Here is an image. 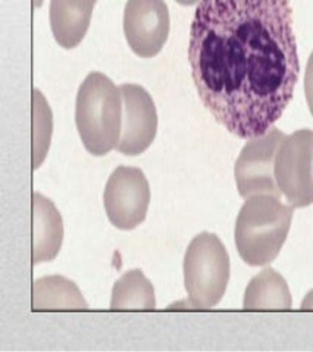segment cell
<instances>
[{
    "label": "cell",
    "mask_w": 313,
    "mask_h": 352,
    "mask_svg": "<svg viewBox=\"0 0 313 352\" xmlns=\"http://www.w3.org/2000/svg\"><path fill=\"white\" fill-rule=\"evenodd\" d=\"M189 60L213 118L240 139L264 136L290 105L299 80L290 0H200Z\"/></svg>",
    "instance_id": "1"
},
{
    "label": "cell",
    "mask_w": 313,
    "mask_h": 352,
    "mask_svg": "<svg viewBox=\"0 0 313 352\" xmlns=\"http://www.w3.org/2000/svg\"><path fill=\"white\" fill-rule=\"evenodd\" d=\"M294 206L278 196L259 193L248 196L235 221V246L250 267H265L277 260L293 220Z\"/></svg>",
    "instance_id": "2"
},
{
    "label": "cell",
    "mask_w": 313,
    "mask_h": 352,
    "mask_svg": "<svg viewBox=\"0 0 313 352\" xmlns=\"http://www.w3.org/2000/svg\"><path fill=\"white\" fill-rule=\"evenodd\" d=\"M76 122L81 142L91 155L103 157L117 148L122 129V96L102 72H91L81 82Z\"/></svg>",
    "instance_id": "3"
},
{
    "label": "cell",
    "mask_w": 313,
    "mask_h": 352,
    "mask_svg": "<svg viewBox=\"0 0 313 352\" xmlns=\"http://www.w3.org/2000/svg\"><path fill=\"white\" fill-rule=\"evenodd\" d=\"M231 276L227 248L213 233L194 236L184 256V286L194 309L216 307L225 295Z\"/></svg>",
    "instance_id": "4"
},
{
    "label": "cell",
    "mask_w": 313,
    "mask_h": 352,
    "mask_svg": "<svg viewBox=\"0 0 313 352\" xmlns=\"http://www.w3.org/2000/svg\"><path fill=\"white\" fill-rule=\"evenodd\" d=\"M278 189L294 208L313 204V130L301 129L279 143L275 157Z\"/></svg>",
    "instance_id": "5"
},
{
    "label": "cell",
    "mask_w": 313,
    "mask_h": 352,
    "mask_svg": "<svg viewBox=\"0 0 313 352\" xmlns=\"http://www.w3.org/2000/svg\"><path fill=\"white\" fill-rule=\"evenodd\" d=\"M104 211L119 230H132L148 215L150 204L149 182L141 170L121 165L115 170L103 193Z\"/></svg>",
    "instance_id": "6"
},
{
    "label": "cell",
    "mask_w": 313,
    "mask_h": 352,
    "mask_svg": "<svg viewBox=\"0 0 313 352\" xmlns=\"http://www.w3.org/2000/svg\"><path fill=\"white\" fill-rule=\"evenodd\" d=\"M286 134L273 127L264 136L248 139L235 162L234 175L237 189L242 198L268 193L281 198V190L275 180V157L279 143Z\"/></svg>",
    "instance_id": "7"
},
{
    "label": "cell",
    "mask_w": 313,
    "mask_h": 352,
    "mask_svg": "<svg viewBox=\"0 0 313 352\" xmlns=\"http://www.w3.org/2000/svg\"><path fill=\"white\" fill-rule=\"evenodd\" d=\"M124 33L140 58L159 54L170 36V10L163 0H128L124 10Z\"/></svg>",
    "instance_id": "8"
},
{
    "label": "cell",
    "mask_w": 313,
    "mask_h": 352,
    "mask_svg": "<svg viewBox=\"0 0 313 352\" xmlns=\"http://www.w3.org/2000/svg\"><path fill=\"white\" fill-rule=\"evenodd\" d=\"M122 129L117 149L128 157L148 151L158 131V112L152 96L137 85H122Z\"/></svg>",
    "instance_id": "9"
},
{
    "label": "cell",
    "mask_w": 313,
    "mask_h": 352,
    "mask_svg": "<svg viewBox=\"0 0 313 352\" xmlns=\"http://www.w3.org/2000/svg\"><path fill=\"white\" fill-rule=\"evenodd\" d=\"M64 241V221L55 206L41 193L33 195V265L50 263L58 256Z\"/></svg>",
    "instance_id": "10"
},
{
    "label": "cell",
    "mask_w": 313,
    "mask_h": 352,
    "mask_svg": "<svg viewBox=\"0 0 313 352\" xmlns=\"http://www.w3.org/2000/svg\"><path fill=\"white\" fill-rule=\"evenodd\" d=\"M97 0H50V27L58 45L77 47L84 38Z\"/></svg>",
    "instance_id": "11"
},
{
    "label": "cell",
    "mask_w": 313,
    "mask_h": 352,
    "mask_svg": "<svg viewBox=\"0 0 313 352\" xmlns=\"http://www.w3.org/2000/svg\"><path fill=\"white\" fill-rule=\"evenodd\" d=\"M291 305L293 299L286 278L274 268H264L247 285L243 301V308L247 311H259V309L286 311L291 309Z\"/></svg>",
    "instance_id": "12"
},
{
    "label": "cell",
    "mask_w": 313,
    "mask_h": 352,
    "mask_svg": "<svg viewBox=\"0 0 313 352\" xmlns=\"http://www.w3.org/2000/svg\"><path fill=\"white\" fill-rule=\"evenodd\" d=\"M87 308L78 286L64 276L40 277L33 285V311Z\"/></svg>",
    "instance_id": "13"
},
{
    "label": "cell",
    "mask_w": 313,
    "mask_h": 352,
    "mask_svg": "<svg viewBox=\"0 0 313 352\" xmlns=\"http://www.w3.org/2000/svg\"><path fill=\"white\" fill-rule=\"evenodd\" d=\"M156 308L153 285L146 278L141 270H130L124 273L112 289V311L127 309H143L152 311Z\"/></svg>",
    "instance_id": "14"
},
{
    "label": "cell",
    "mask_w": 313,
    "mask_h": 352,
    "mask_svg": "<svg viewBox=\"0 0 313 352\" xmlns=\"http://www.w3.org/2000/svg\"><path fill=\"white\" fill-rule=\"evenodd\" d=\"M54 117L47 100L40 90L33 91V170H37L47 157Z\"/></svg>",
    "instance_id": "15"
},
{
    "label": "cell",
    "mask_w": 313,
    "mask_h": 352,
    "mask_svg": "<svg viewBox=\"0 0 313 352\" xmlns=\"http://www.w3.org/2000/svg\"><path fill=\"white\" fill-rule=\"evenodd\" d=\"M305 95L309 111L313 117V52L308 59V65L305 71Z\"/></svg>",
    "instance_id": "16"
},
{
    "label": "cell",
    "mask_w": 313,
    "mask_h": 352,
    "mask_svg": "<svg viewBox=\"0 0 313 352\" xmlns=\"http://www.w3.org/2000/svg\"><path fill=\"white\" fill-rule=\"evenodd\" d=\"M300 308L303 309V311H309V309H313V289L308 292V295L305 296L303 302H301Z\"/></svg>",
    "instance_id": "17"
},
{
    "label": "cell",
    "mask_w": 313,
    "mask_h": 352,
    "mask_svg": "<svg viewBox=\"0 0 313 352\" xmlns=\"http://www.w3.org/2000/svg\"><path fill=\"white\" fill-rule=\"evenodd\" d=\"M175 2H178L183 6H193L196 3H199L200 0H175Z\"/></svg>",
    "instance_id": "18"
},
{
    "label": "cell",
    "mask_w": 313,
    "mask_h": 352,
    "mask_svg": "<svg viewBox=\"0 0 313 352\" xmlns=\"http://www.w3.org/2000/svg\"><path fill=\"white\" fill-rule=\"evenodd\" d=\"M40 3H41V0H36V3H34V6L37 8V6H40Z\"/></svg>",
    "instance_id": "19"
}]
</instances>
